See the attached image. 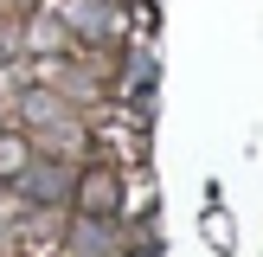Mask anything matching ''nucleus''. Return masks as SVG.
I'll return each instance as SVG.
<instances>
[{
	"label": "nucleus",
	"mask_w": 263,
	"mask_h": 257,
	"mask_svg": "<svg viewBox=\"0 0 263 257\" xmlns=\"http://www.w3.org/2000/svg\"><path fill=\"white\" fill-rule=\"evenodd\" d=\"M84 212H90V218H109V212H116V180H109V174H90V180H84Z\"/></svg>",
	"instance_id": "nucleus-1"
},
{
	"label": "nucleus",
	"mask_w": 263,
	"mask_h": 257,
	"mask_svg": "<svg viewBox=\"0 0 263 257\" xmlns=\"http://www.w3.org/2000/svg\"><path fill=\"white\" fill-rule=\"evenodd\" d=\"M26 187H32V199H58V187H64V174H58V167H39V174L26 180Z\"/></svg>",
	"instance_id": "nucleus-2"
}]
</instances>
